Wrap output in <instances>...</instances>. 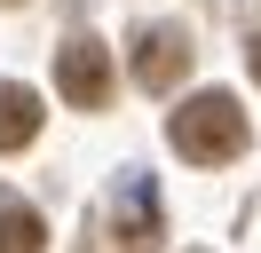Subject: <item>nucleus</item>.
Here are the masks:
<instances>
[{
	"instance_id": "obj_1",
	"label": "nucleus",
	"mask_w": 261,
	"mask_h": 253,
	"mask_svg": "<svg viewBox=\"0 0 261 253\" xmlns=\"http://www.w3.org/2000/svg\"><path fill=\"white\" fill-rule=\"evenodd\" d=\"M166 135H174V150L190 158V166H229V158L245 150V111H238V95H190V103L166 119Z\"/></svg>"
},
{
	"instance_id": "obj_2",
	"label": "nucleus",
	"mask_w": 261,
	"mask_h": 253,
	"mask_svg": "<svg viewBox=\"0 0 261 253\" xmlns=\"http://www.w3.org/2000/svg\"><path fill=\"white\" fill-rule=\"evenodd\" d=\"M56 95L71 111H103L111 103V47L103 40H64L56 47Z\"/></svg>"
},
{
	"instance_id": "obj_3",
	"label": "nucleus",
	"mask_w": 261,
	"mask_h": 253,
	"mask_svg": "<svg viewBox=\"0 0 261 253\" xmlns=\"http://www.w3.org/2000/svg\"><path fill=\"white\" fill-rule=\"evenodd\" d=\"M182 71H190V32L182 24H143V40H135V79H143L150 95H174Z\"/></svg>"
},
{
	"instance_id": "obj_4",
	"label": "nucleus",
	"mask_w": 261,
	"mask_h": 253,
	"mask_svg": "<svg viewBox=\"0 0 261 253\" xmlns=\"http://www.w3.org/2000/svg\"><path fill=\"white\" fill-rule=\"evenodd\" d=\"M40 135V95L16 87V79H0V150H24Z\"/></svg>"
},
{
	"instance_id": "obj_5",
	"label": "nucleus",
	"mask_w": 261,
	"mask_h": 253,
	"mask_svg": "<svg viewBox=\"0 0 261 253\" xmlns=\"http://www.w3.org/2000/svg\"><path fill=\"white\" fill-rule=\"evenodd\" d=\"M0 253H48V221L32 206H0Z\"/></svg>"
},
{
	"instance_id": "obj_6",
	"label": "nucleus",
	"mask_w": 261,
	"mask_h": 253,
	"mask_svg": "<svg viewBox=\"0 0 261 253\" xmlns=\"http://www.w3.org/2000/svg\"><path fill=\"white\" fill-rule=\"evenodd\" d=\"M111 253H159V214L135 206L127 221H111Z\"/></svg>"
},
{
	"instance_id": "obj_7",
	"label": "nucleus",
	"mask_w": 261,
	"mask_h": 253,
	"mask_svg": "<svg viewBox=\"0 0 261 253\" xmlns=\"http://www.w3.org/2000/svg\"><path fill=\"white\" fill-rule=\"evenodd\" d=\"M245 63H253V79H261V32H253V47H245Z\"/></svg>"
},
{
	"instance_id": "obj_8",
	"label": "nucleus",
	"mask_w": 261,
	"mask_h": 253,
	"mask_svg": "<svg viewBox=\"0 0 261 253\" xmlns=\"http://www.w3.org/2000/svg\"><path fill=\"white\" fill-rule=\"evenodd\" d=\"M0 8H16V0H0Z\"/></svg>"
}]
</instances>
